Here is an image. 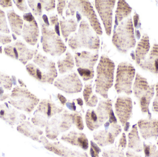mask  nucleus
Listing matches in <instances>:
<instances>
[{
	"label": "nucleus",
	"instance_id": "1",
	"mask_svg": "<svg viewBox=\"0 0 158 157\" xmlns=\"http://www.w3.org/2000/svg\"><path fill=\"white\" fill-rule=\"evenodd\" d=\"M33 61L35 64L29 63L26 66V70L30 76L41 83L52 84L57 76L54 62L41 53H38L34 57Z\"/></svg>",
	"mask_w": 158,
	"mask_h": 157
},
{
	"label": "nucleus",
	"instance_id": "2",
	"mask_svg": "<svg viewBox=\"0 0 158 157\" xmlns=\"http://www.w3.org/2000/svg\"><path fill=\"white\" fill-rule=\"evenodd\" d=\"M115 67L114 62L109 57L101 56L97 67L95 91L106 99L108 98L109 90L113 86Z\"/></svg>",
	"mask_w": 158,
	"mask_h": 157
},
{
	"label": "nucleus",
	"instance_id": "3",
	"mask_svg": "<svg viewBox=\"0 0 158 157\" xmlns=\"http://www.w3.org/2000/svg\"><path fill=\"white\" fill-rule=\"evenodd\" d=\"M68 44L69 48L73 51L82 48L97 50L100 46V40L88 22L83 19L80 23L78 32L69 39Z\"/></svg>",
	"mask_w": 158,
	"mask_h": 157
},
{
	"label": "nucleus",
	"instance_id": "4",
	"mask_svg": "<svg viewBox=\"0 0 158 157\" xmlns=\"http://www.w3.org/2000/svg\"><path fill=\"white\" fill-rule=\"evenodd\" d=\"M112 42L117 50L121 53L124 54L135 47L136 41L131 18H128L122 21L115 28L112 36Z\"/></svg>",
	"mask_w": 158,
	"mask_h": 157
},
{
	"label": "nucleus",
	"instance_id": "5",
	"mask_svg": "<svg viewBox=\"0 0 158 157\" xmlns=\"http://www.w3.org/2000/svg\"><path fill=\"white\" fill-rule=\"evenodd\" d=\"M155 84H149L146 78L137 73L133 86V91L139 103L143 114H148L149 106L155 95Z\"/></svg>",
	"mask_w": 158,
	"mask_h": 157
},
{
	"label": "nucleus",
	"instance_id": "6",
	"mask_svg": "<svg viewBox=\"0 0 158 157\" xmlns=\"http://www.w3.org/2000/svg\"><path fill=\"white\" fill-rule=\"evenodd\" d=\"M41 27V41L43 49L46 53L52 56H58L64 53L67 49L61 38L54 29L49 28L42 19H39Z\"/></svg>",
	"mask_w": 158,
	"mask_h": 157
},
{
	"label": "nucleus",
	"instance_id": "7",
	"mask_svg": "<svg viewBox=\"0 0 158 157\" xmlns=\"http://www.w3.org/2000/svg\"><path fill=\"white\" fill-rule=\"evenodd\" d=\"M68 9L66 12V17L74 16L76 12L78 11L81 16L87 18L91 27L97 35H102L103 34L100 22L93 6L89 1L84 0L70 1L68 3Z\"/></svg>",
	"mask_w": 158,
	"mask_h": 157
},
{
	"label": "nucleus",
	"instance_id": "8",
	"mask_svg": "<svg viewBox=\"0 0 158 157\" xmlns=\"http://www.w3.org/2000/svg\"><path fill=\"white\" fill-rule=\"evenodd\" d=\"M8 103L17 109L31 113L40 103V99L26 88L16 86L12 90Z\"/></svg>",
	"mask_w": 158,
	"mask_h": 157
},
{
	"label": "nucleus",
	"instance_id": "9",
	"mask_svg": "<svg viewBox=\"0 0 158 157\" xmlns=\"http://www.w3.org/2000/svg\"><path fill=\"white\" fill-rule=\"evenodd\" d=\"M112 110L110 99L100 100L96 109H88L86 112L85 121L87 128L92 131L98 129L108 120Z\"/></svg>",
	"mask_w": 158,
	"mask_h": 157
},
{
	"label": "nucleus",
	"instance_id": "10",
	"mask_svg": "<svg viewBox=\"0 0 158 157\" xmlns=\"http://www.w3.org/2000/svg\"><path fill=\"white\" fill-rule=\"evenodd\" d=\"M73 124V113L64 109L49 121L45 127L46 136L52 141H56L60 134L70 130Z\"/></svg>",
	"mask_w": 158,
	"mask_h": 157
},
{
	"label": "nucleus",
	"instance_id": "11",
	"mask_svg": "<svg viewBox=\"0 0 158 157\" xmlns=\"http://www.w3.org/2000/svg\"><path fill=\"white\" fill-rule=\"evenodd\" d=\"M64 108L52 100L43 99L40 101L31 119L32 124L40 128L46 127L52 117L61 113Z\"/></svg>",
	"mask_w": 158,
	"mask_h": 157
},
{
	"label": "nucleus",
	"instance_id": "12",
	"mask_svg": "<svg viewBox=\"0 0 158 157\" xmlns=\"http://www.w3.org/2000/svg\"><path fill=\"white\" fill-rule=\"evenodd\" d=\"M135 74V69L131 64L123 62L118 65L114 86L118 94L131 95L133 82Z\"/></svg>",
	"mask_w": 158,
	"mask_h": 157
},
{
	"label": "nucleus",
	"instance_id": "13",
	"mask_svg": "<svg viewBox=\"0 0 158 157\" xmlns=\"http://www.w3.org/2000/svg\"><path fill=\"white\" fill-rule=\"evenodd\" d=\"M98 58V53H92L90 52L83 51L75 54V61L77 71L84 81H88L94 78V67Z\"/></svg>",
	"mask_w": 158,
	"mask_h": 157
},
{
	"label": "nucleus",
	"instance_id": "14",
	"mask_svg": "<svg viewBox=\"0 0 158 157\" xmlns=\"http://www.w3.org/2000/svg\"><path fill=\"white\" fill-rule=\"evenodd\" d=\"M4 51L6 55L12 59L18 60L24 65H26L29 61L35 57L38 53L37 50L29 49L20 40L6 46Z\"/></svg>",
	"mask_w": 158,
	"mask_h": 157
},
{
	"label": "nucleus",
	"instance_id": "15",
	"mask_svg": "<svg viewBox=\"0 0 158 157\" xmlns=\"http://www.w3.org/2000/svg\"><path fill=\"white\" fill-rule=\"evenodd\" d=\"M104 126L105 130L97 131L93 134L95 142L101 147L114 143L115 139L122 132L121 126L118 123L110 124L107 121Z\"/></svg>",
	"mask_w": 158,
	"mask_h": 157
},
{
	"label": "nucleus",
	"instance_id": "16",
	"mask_svg": "<svg viewBox=\"0 0 158 157\" xmlns=\"http://www.w3.org/2000/svg\"><path fill=\"white\" fill-rule=\"evenodd\" d=\"M115 0H96L95 6L102 20L106 33L111 35L112 30L113 10L115 6Z\"/></svg>",
	"mask_w": 158,
	"mask_h": 157
},
{
	"label": "nucleus",
	"instance_id": "17",
	"mask_svg": "<svg viewBox=\"0 0 158 157\" xmlns=\"http://www.w3.org/2000/svg\"><path fill=\"white\" fill-rule=\"evenodd\" d=\"M54 85L59 90L69 94L80 93L83 87L81 81L76 73L59 77L55 81Z\"/></svg>",
	"mask_w": 158,
	"mask_h": 157
},
{
	"label": "nucleus",
	"instance_id": "18",
	"mask_svg": "<svg viewBox=\"0 0 158 157\" xmlns=\"http://www.w3.org/2000/svg\"><path fill=\"white\" fill-rule=\"evenodd\" d=\"M23 17L24 21L21 34L22 37L28 44L35 46L40 36L38 24L31 12L24 14Z\"/></svg>",
	"mask_w": 158,
	"mask_h": 157
},
{
	"label": "nucleus",
	"instance_id": "19",
	"mask_svg": "<svg viewBox=\"0 0 158 157\" xmlns=\"http://www.w3.org/2000/svg\"><path fill=\"white\" fill-rule=\"evenodd\" d=\"M45 149L62 157H89L87 153L73 150L64 146L59 142H51L44 136L40 137Z\"/></svg>",
	"mask_w": 158,
	"mask_h": 157
},
{
	"label": "nucleus",
	"instance_id": "20",
	"mask_svg": "<svg viewBox=\"0 0 158 157\" xmlns=\"http://www.w3.org/2000/svg\"><path fill=\"white\" fill-rule=\"evenodd\" d=\"M115 113L122 125L129 122L133 114V103L129 97L119 96L115 104Z\"/></svg>",
	"mask_w": 158,
	"mask_h": 157
},
{
	"label": "nucleus",
	"instance_id": "21",
	"mask_svg": "<svg viewBox=\"0 0 158 157\" xmlns=\"http://www.w3.org/2000/svg\"><path fill=\"white\" fill-rule=\"evenodd\" d=\"M137 125L143 139L145 140L157 139L158 120L152 118L151 113L148 114V117L146 119L139 120Z\"/></svg>",
	"mask_w": 158,
	"mask_h": 157
},
{
	"label": "nucleus",
	"instance_id": "22",
	"mask_svg": "<svg viewBox=\"0 0 158 157\" xmlns=\"http://www.w3.org/2000/svg\"><path fill=\"white\" fill-rule=\"evenodd\" d=\"M0 119L11 126L19 124L26 120L24 114L18 112L6 102L0 103Z\"/></svg>",
	"mask_w": 158,
	"mask_h": 157
},
{
	"label": "nucleus",
	"instance_id": "23",
	"mask_svg": "<svg viewBox=\"0 0 158 157\" xmlns=\"http://www.w3.org/2000/svg\"><path fill=\"white\" fill-rule=\"evenodd\" d=\"M61 139L64 142L80 147L84 150H87L89 147L88 139L83 133L72 131L68 133L63 135Z\"/></svg>",
	"mask_w": 158,
	"mask_h": 157
},
{
	"label": "nucleus",
	"instance_id": "24",
	"mask_svg": "<svg viewBox=\"0 0 158 157\" xmlns=\"http://www.w3.org/2000/svg\"><path fill=\"white\" fill-rule=\"evenodd\" d=\"M143 70L158 75V44L155 43L146 58L139 64Z\"/></svg>",
	"mask_w": 158,
	"mask_h": 157
},
{
	"label": "nucleus",
	"instance_id": "25",
	"mask_svg": "<svg viewBox=\"0 0 158 157\" xmlns=\"http://www.w3.org/2000/svg\"><path fill=\"white\" fill-rule=\"evenodd\" d=\"M17 130L25 136L41 143L40 137L43 134V131L29 122L23 121L18 125Z\"/></svg>",
	"mask_w": 158,
	"mask_h": 157
},
{
	"label": "nucleus",
	"instance_id": "26",
	"mask_svg": "<svg viewBox=\"0 0 158 157\" xmlns=\"http://www.w3.org/2000/svg\"><path fill=\"white\" fill-rule=\"evenodd\" d=\"M150 49L149 37L147 34H144L138 42L135 50L134 60L137 65H139L145 59Z\"/></svg>",
	"mask_w": 158,
	"mask_h": 157
},
{
	"label": "nucleus",
	"instance_id": "27",
	"mask_svg": "<svg viewBox=\"0 0 158 157\" xmlns=\"http://www.w3.org/2000/svg\"><path fill=\"white\" fill-rule=\"evenodd\" d=\"M128 148L137 153L142 152L143 150V143L139 136L137 124L133 125L128 134Z\"/></svg>",
	"mask_w": 158,
	"mask_h": 157
},
{
	"label": "nucleus",
	"instance_id": "28",
	"mask_svg": "<svg viewBox=\"0 0 158 157\" xmlns=\"http://www.w3.org/2000/svg\"><path fill=\"white\" fill-rule=\"evenodd\" d=\"M7 16L12 32L17 36L21 35L24 24L23 18L13 9L7 11Z\"/></svg>",
	"mask_w": 158,
	"mask_h": 157
},
{
	"label": "nucleus",
	"instance_id": "29",
	"mask_svg": "<svg viewBox=\"0 0 158 157\" xmlns=\"http://www.w3.org/2000/svg\"><path fill=\"white\" fill-rule=\"evenodd\" d=\"M131 7L125 1H118L115 14V25L118 26L120 22L128 17L132 12Z\"/></svg>",
	"mask_w": 158,
	"mask_h": 157
},
{
	"label": "nucleus",
	"instance_id": "30",
	"mask_svg": "<svg viewBox=\"0 0 158 157\" xmlns=\"http://www.w3.org/2000/svg\"><path fill=\"white\" fill-rule=\"evenodd\" d=\"M58 70L60 74H64L72 71L75 66L74 57L70 53H66L63 59L57 62Z\"/></svg>",
	"mask_w": 158,
	"mask_h": 157
},
{
	"label": "nucleus",
	"instance_id": "31",
	"mask_svg": "<svg viewBox=\"0 0 158 157\" xmlns=\"http://www.w3.org/2000/svg\"><path fill=\"white\" fill-rule=\"evenodd\" d=\"M61 32L66 42L67 41L68 38L72 32L76 31L77 27V23L73 18H69L67 20H60Z\"/></svg>",
	"mask_w": 158,
	"mask_h": 157
},
{
	"label": "nucleus",
	"instance_id": "32",
	"mask_svg": "<svg viewBox=\"0 0 158 157\" xmlns=\"http://www.w3.org/2000/svg\"><path fill=\"white\" fill-rule=\"evenodd\" d=\"M83 96L86 106L91 108H94L97 106L98 99L95 95L93 94V87L91 83L86 84L85 86Z\"/></svg>",
	"mask_w": 158,
	"mask_h": 157
},
{
	"label": "nucleus",
	"instance_id": "33",
	"mask_svg": "<svg viewBox=\"0 0 158 157\" xmlns=\"http://www.w3.org/2000/svg\"><path fill=\"white\" fill-rule=\"evenodd\" d=\"M143 150L145 157H158V150L156 145L144 143Z\"/></svg>",
	"mask_w": 158,
	"mask_h": 157
},
{
	"label": "nucleus",
	"instance_id": "34",
	"mask_svg": "<svg viewBox=\"0 0 158 157\" xmlns=\"http://www.w3.org/2000/svg\"><path fill=\"white\" fill-rule=\"evenodd\" d=\"M28 3L34 16L40 17L42 15L43 7L41 1H28Z\"/></svg>",
	"mask_w": 158,
	"mask_h": 157
},
{
	"label": "nucleus",
	"instance_id": "35",
	"mask_svg": "<svg viewBox=\"0 0 158 157\" xmlns=\"http://www.w3.org/2000/svg\"><path fill=\"white\" fill-rule=\"evenodd\" d=\"M13 82L12 78L4 73L0 72V86L6 90H10L12 88Z\"/></svg>",
	"mask_w": 158,
	"mask_h": 157
},
{
	"label": "nucleus",
	"instance_id": "36",
	"mask_svg": "<svg viewBox=\"0 0 158 157\" xmlns=\"http://www.w3.org/2000/svg\"><path fill=\"white\" fill-rule=\"evenodd\" d=\"M103 157H126L123 151L119 148L112 147L104 150L102 154Z\"/></svg>",
	"mask_w": 158,
	"mask_h": 157
},
{
	"label": "nucleus",
	"instance_id": "37",
	"mask_svg": "<svg viewBox=\"0 0 158 157\" xmlns=\"http://www.w3.org/2000/svg\"><path fill=\"white\" fill-rule=\"evenodd\" d=\"M0 31L2 33L9 34L10 30L7 26L4 12L0 8Z\"/></svg>",
	"mask_w": 158,
	"mask_h": 157
},
{
	"label": "nucleus",
	"instance_id": "38",
	"mask_svg": "<svg viewBox=\"0 0 158 157\" xmlns=\"http://www.w3.org/2000/svg\"><path fill=\"white\" fill-rule=\"evenodd\" d=\"M73 123L76 127L80 131H82L84 128L82 117L81 114L78 112H75V113H73Z\"/></svg>",
	"mask_w": 158,
	"mask_h": 157
},
{
	"label": "nucleus",
	"instance_id": "39",
	"mask_svg": "<svg viewBox=\"0 0 158 157\" xmlns=\"http://www.w3.org/2000/svg\"><path fill=\"white\" fill-rule=\"evenodd\" d=\"M101 149L97 144L93 141L90 142V155L91 157H99Z\"/></svg>",
	"mask_w": 158,
	"mask_h": 157
},
{
	"label": "nucleus",
	"instance_id": "40",
	"mask_svg": "<svg viewBox=\"0 0 158 157\" xmlns=\"http://www.w3.org/2000/svg\"><path fill=\"white\" fill-rule=\"evenodd\" d=\"M19 10L24 13H30V10L26 4V1L23 0H15L13 1Z\"/></svg>",
	"mask_w": 158,
	"mask_h": 157
},
{
	"label": "nucleus",
	"instance_id": "41",
	"mask_svg": "<svg viewBox=\"0 0 158 157\" xmlns=\"http://www.w3.org/2000/svg\"><path fill=\"white\" fill-rule=\"evenodd\" d=\"M43 9L47 12L53 10L55 8V1H41Z\"/></svg>",
	"mask_w": 158,
	"mask_h": 157
},
{
	"label": "nucleus",
	"instance_id": "42",
	"mask_svg": "<svg viewBox=\"0 0 158 157\" xmlns=\"http://www.w3.org/2000/svg\"><path fill=\"white\" fill-rule=\"evenodd\" d=\"M156 95L152 105V111L158 115V82L155 85Z\"/></svg>",
	"mask_w": 158,
	"mask_h": 157
},
{
	"label": "nucleus",
	"instance_id": "43",
	"mask_svg": "<svg viewBox=\"0 0 158 157\" xmlns=\"http://www.w3.org/2000/svg\"><path fill=\"white\" fill-rule=\"evenodd\" d=\"M66 6L65 1H58V3L57 5V11L58 14L60 17H62L64 19H65L63 17L64 9Z\"/></svg>",
	"mask_w": 158,
	"mask_h": 157
},
{
	"label": "nucleus",
	"instance_id": "44",
	"mask_svg": "<svg viewBox=\"0 0 158 157\" xmlns=\"http://www.w3.org/2000/svg\"><path fill=\"white\" fill-rule=\"evenodd\" d=\"M12 41V38L10 35L0 33V43L2 44H7L10 43Z\"/></svg>",
	"mask_w": 158,
	"mask_h": 157
},
{
	"label": "nucleus",
	"instance_id": "45",
	"mask_svg": "<svg viewBox=\"0 0 158 157\" xmlns=\"http://www.w3.org/2000/svg\"><path fill=\"white\" fill-rule=\"evenodd\" d=\"M127 142L126 135L123 133L120 138L118 143V148L125 149L127 147Z\"/></svg>",
	"mask_w": 158,
	"mask_h": 157
},
{
	"label": "nucleus",
	"instance_id": "46",
	"mask_svg": "<svg viewBox=\"0 0 158 157\" xmlns=\"http://www.w3.org/2000/svg\"><path fill=\"white\" fill-rule=\"evenodd\" d=\"M0 6L4 8L13 7V4L11 1H0Z\"/></svg>",
	"mask_w": 158,
	"mask_h": 157
},
{
	"label": "nucleus",
	"instance_id": "47",
	"mask_svg": "<svg viewBox=\"0 0 158 157\" xmlns=\"http://www.w3.org/2000/svg\"><path fill=\"white\" fill-rule=\"evenodd\" d=\"M66 107L69 109L71 111L76 112L77 107H76V103L75 102V100H73L72 102L69 100L66 103Z\"/></svg>",
	"mask_w": 158,
	"mask_h": 157
},
{
	"label": "nucleus",
	"instance_id": "48",
	"mask_svg": "<svg viewBox=\"0 0 158 157\" xmlns=\"http://www.w3.org/2000/svg\"><path fill=\"white\" fill-rule=\"evenodd\" d=\"M107 121L110 123V124L117 123H118L117 118H116V116H115L113 110H112L111 112H110V114L109 118L108 120Z\"/></svg>",
	"mask_w": 158,
	"mask_h": 157
},
{
	"label": "nucleus",
	"instance_id": "49",
	"mask_svg": "<svg viewBox=\"0 0 158 157\" xmlns=\"http://www.w3.org/2000/svg\"><path fill=\"white\" fill-rule=\"evenodd\" d=\"M50 25L52 26H55L59 22L57 15H52L50 16Z\"/></svg>",
	"mask_w": 158,
	"mask_h": 157
},
{
	"label": "nucleus",
	"instance_id": "50",
	"mask_svg": "<svg viewBox=\"0 0 158 157\" xmlns=\"http://www.w3.org/2000/svg\"><path fill=\"white\" fill-rule=\"evenodd\" d=\"M126 156L127 157H142L140 155L131 150H128L126 152Z\"/></svg>",
	"mask_w": 158,
	"mask_h": 157
},
{
	"label": "nucleus",
	"instance_id": "51",
	"mask_svg": "<svg viewBox=\"0 0 158 157\" xmlns=\"http://www.w3.org/2000/svg\"><path fill=\"white\" fill-rule=\"evenodd\" d=\"M57 96L58 100H59L60 102H61L62 105H63V106H64L66 103V102H67V99L64 96H63V95L60 94H57Z\"/></svg>",
	"mask_w": 158,
	"mask_h": 157
},
{
	"label": "nucleus",
	"instance_id": "52",
	"mask_svg": "<svg viewBox=\"0 0 158 157\" xmlns=\"http://www.w3.org/2000/svg\"><path fill=\"white\" fill-rule=\"evenodd\" d=\"M134 25L135 28L137 27L138 25V23L139 22V15L138 14L135 13L133 17Z\"/></svg>",
	"mask_w": 158,
	"mask_h": 157
},
{
	"label": "nucleus",
	"instance_id": "53",
	"mask_svg": "<svg viewBox=\"0 0 158 157\" xmlns=\"http://www.w3.org/2000/svg\"><path fill=\"white\" fill-rule=\"evenodd\" d=\"M55 26V31L56 34L58 35V36L60 37V23H57Z\"/></svg>",
	"mask_w": 158,
	"mask_h": 157
},
{
	"label": "nucleus",
	"instance_id": "54",
	"mask_svg": "<svg viewBox=\"0 0 158 157\" xmlns=\"http://www.w3.org/2000/svg\"><path fill=\"white\" fill-rule=\"evenodd\" d=\"M42 18L43 19L44 24L46 25L47 26L49 27L50 25L49 21H48V18L47 16L45 14L43 15L42 16Z\"/></svg>",
	"mask_w": 158,
	"mask_h": 157
},
{
	"label": "nucleus",
	"instance_id": "55",
	"mask_svg": "<svg viewBox=\"0 0 158 157\" xmlns=\"http://www.w3.org/2000/svg\"><path fill=\"white\" fill-rule=\"evenodd\" d=\"M76 100L77 101V104H78L79 106L81 107V108H82V106L83 105V101L82 99L81 98H79L76 99Z\"/></svg>",
	"mask_w": 158,
	"mask_h": 157
},
{
	"label": "nucleus",
	"instance_id": "56",
	"mask_svg": "<svg viewBox=\"0 0 158 157\" xmlns=\"http://www.w3.org/2000/svg\"><path fill=\"white\" fill-rule=\"evenodd\" d=\"M130 126H131V125H130V123L128 122L127 124H126L125 125H124V131H125V132H128L129 131V129H130Z\"/></svg>",
	"mask_w": 158,
	"mask_h": 157
},
{
	"label": "nucleus",
	"instance_id": "57",
	"mask_svg": "<svg viewBox=\"0 0 158 157\" xmlns=\"http://www.w3.org/2000/svg\"><path fill=\"white\" fill-rule=\"evenodd\" d=\"M76 17H77V22H79V21L82 19V16L78 11L76 12Z\"/></svg>",
	"mask_w": 158,
	"mask_h": 157
},
{
	"label": "nucleus",
	"instance_id": "58",
	"mask_svg": "<svg viewBox=\"0 0 158 157\" xmlns=\"http://www.w3.org/2000/svg\"><path fill=\"white\" fill-rule=\"evenodd\" d=\"M4 90L2 87H0V97H2L4 95Z\"/></svg>",
	"mask_w": 158,
	"mask_h": 157
},
{
	"label": "nucleus",
	"instance_id": "59",
	"mask_svg": "<svg viewBox=\"0 0 158 157\" xmlns=\"http://www.w3.org/2000/svg\"><path fill=\"white\" fill-rule=\"evenodd\" d=\"M13 37H14V40H16L17 37H15V35L14 34H13Z\"/></svg>",
	"mask_w": 158,
	"mask_h": 157
},
{
	"label": "nucleus",
	"instance_id": "60",
	"mask_svg": "<svg viewBox=\"0 0 158 157\" xmlns=\"http://www.w3.org/2000/svg\"><path fill=\"white\" fill-rule=\"evenodd\" d=\"M0 53H2V46L0 47Z\"/></svg>",
	"mask_w": 158,
	"mask_h": 157
},
{
	"label": "nucleus",
	"instance_id": "61",
	"mask_svg": "<svg viewBox=\"0 0 158 157\" xmlns=\"http://www.w3.org/2000/svg\"><path fill=\"white\" fill-rule=\"evenodd\" d=\"M157 144L158 146V140H157Z\"/></svg>",
	"mask_w": 158,
	"mask_h": 157
}]
</instances>
